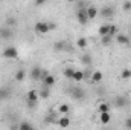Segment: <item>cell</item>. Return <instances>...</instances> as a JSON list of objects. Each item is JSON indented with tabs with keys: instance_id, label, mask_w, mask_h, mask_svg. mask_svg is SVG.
Here are the masks:
<instances>
[{
	"instance_id": "cell-1",
	"label": "cell",
	"mask_w": 131,
	"mask_h": 130,
	"mask_svg": "<svg viewBox=\"0 0 131 130\" xmlns=\"http://www.w3.org/2000/svg\"><path fill=\"white\" fill-rule=\"evenodd\" d=\"M2 55L6 60H17L18 58V51L14 46H8V48H5V51L2 52Z\"/></svg>"
},
{
	"instance_id": "cell-2",
	"label": "cell",
	"mask_w": 131,
	"mask_h": 130,
	"mask_svg": "<svg viewBox=\"0 0 131 130\" xmlns=\"http://www.w3.org/2000/svg\"><path fill=\"white\" fill-rule=\"evenodd\" d=\"M99 14L105 18H110L114 15V6L113 5H107V6H102V9L99 11Z\"/></svg>"
},
{
	"instance_id": "cell-3",
	"label": "cell",
	"mask_w": 131,
	"mask_h": 130,
	"mask_svg": "<svg viewBox=\"0 0 131 130\" xmlns=\"http://www.w3.org/2000/svg\"><path fill=\"white\" fill-rule=\"evenodd\" d=\"M35 32L41 34V35L47 34L49 32V23H46V22H38V23H35Z\"/></svg>"
},
{
	"instance_id": "cell-4",
	"label": "cell",
	"mask_w": 131,
	"mask_h": 130,
	"mask_svg": "<svg viewBox=\"0 0 131 130\" xmlns=\"http://www.w3.org/2000/svg\"><path fill=\"white\" fill-rule=\"evenodd\" d=\"M76 20H78L81 25H85V23L89 22V17H87L85 9H76Z\"/></svg>"
},
{
	"instance_id": "cell-5",
	"label": "cell",
	"mask_w": 131,
	"mask_h": 130,
	"mask_svg": "<svg viewBox=\"0 0 131 130\" xmlns=\"http://www.w3.org/2000/svg\"><path fill=\"white\" fill-rule=\"evenodd\" d=\"M31 78L35 80V81H40V80L43 78V69H41L40 66L32 67V70H31Z\"/></svg>"
},
{
	"instance_id": "cell-6",
	"label": "cell",
	"mask_w": 131,
	"mask_h": 130,
	"mask_svg": "<svg viewBox=\"0 0 131 130\" xmlns=\"http://www.w3.org/2000/svg\"><path fill=\"white\" fill-rule=\"evenodd\" d=\"M113 104H114L116 109H124V107L127 106V97H122V95L116 97L114 98V101H113Z\"/></svg>"
},
{
	"instance_id": "cell-7",
	"label": "cell",
	"mask_w": 131,
	"mask_h": 130,
	"mask_svg": "<svg viewBox=\"0 0 131 130\" xmlns=\"http://www.w3.org/2000/svg\"><path fill=\"white\" fill-rule=\"evenodd\" d=\"M114 38H116V41H117L119 44H124V46H130V43H131L130 37H128V35H125V34H117Z\"/></svg>"
},
{
	"instance_id": "cell-8",
	"label": "cell",
	"mask_w": 131,
	"mask_h": 130,
	"mask_svg": "<svg viewBox=\"0 0 131 130\" xmlns=\"http://www.w3.org/2000/svg\"><path fill=\"white\" fill-rule=\"evenodd\" d=\"M85 12H87V17H89V20H93V18H96V15L99 14L98 8H95L93 5H89V8L85 9Z\"/></svg>"
},
{
	"instance_id": "cell-9",
	"label": "cell",
	"mask_w": 131,
	"mask_h": 130,
	"mask_svg": "<svg viewBox=\"0 0 131 130\" xmlns=\"http://www.w3.org/2000/svg\"><path fill=\"white\" fill-rule=\"evenodd\" d=\"M38 97L41 98V99H47V98L50 97V89L46 87V86H43V87L38 90Z\"/></svg>"
},
{
	"instance_id": "cell-10",
	"label": "cell",
	"mask_w": 131,
	"mask_h": 130,
	"mask_svg": "<svg viewBox=\"0 0 131 130\" xmlns=\"http://www.w3.org/2000/svg\"><path fill=\"white\" fill-rule=\"evenodd\" d=\"M92 83H95V84H98V83H101L102 81V78H104V75H102V72L101 70H95L93 73H92Z\"/></svg>"
},
{
	"instance_id": "cell-11",
	"label": "cell",
	"mask_w": 131,
	"mask_h": 130,
	"mask_svg": "<svg viewBox=\"0 0 131 130\" xmlns=\"http://www.w3.org/2000/svg\"><path fill=\"white\" fill-rule=\"evenodd\" d=\"M26 97H28L26 101H31V103H37V101L40 99V97H38V90H29Z\"/></svg>"
},
{
	"instance_id": "cell-12",
	"label": "cell",
	"mask_w": 131,
	"mask_h": 130,
	"mask_svg": "<svg viewBox=\"0 0 131 130\" xmlns=\"http://www.w3.org/2000/svg\"><path fill=\"white\" fill-rule=\"evenodd\" d=\"M58 126L63 127V129L69 127V126H70V118H69V116H61V118L58 119Z\"/></svg>"
},
{
	"instance_id": "cell-13",
	"label": "cell",
	"mask_w": 131,
	"mask_h": 130,
	"mask_svg": "<svg viewBox=\"0 0 131 130\" xmlns=\"http://www.w3.org/2000/svg\"><path fill=\"white\" fill-rule=\"evenodd\" d=\"M73 81H76V83H81L82 80H84V72L82 70H75V73H73V78H72Z\"/></svg>"
},
{
	"instance_id": "cell-14",
	"label": "cell",
	"mask_w": 131,
	"mask_h": 130,
	"mask_svg": "<svg viewBox=\"0 0 131 130\" xmlns=\"http://www.w3.org/2000/svg\"><path fill=\"white\" fill-rule=\"evenodd\" d=\"M99 121L102 124H108L111 121V115L110 113H99Z\"/></svg>"
},
{
	"instance_id": "cell-15",
	"label": "cell",
	"mask_w": 131,
	"mask_h": 130,
	"mask_svg": "<svg viewBox=\"0 0 131 130\" xmlns=\"http://www.w3.org/2000/svg\"><path fill=\"white\" fill-rule=\"evenodd\" d=\"M72 95L76 98V99H82V98H84V90H82L81 87H76V89L72 90Z\"/></svg>"
},
{
	"instance_id": "cell-16",
	"label": "cell",
	"mask_w": 131,
	"mask_h": 130,
	"mask_svg": "<svg viewBox=\"0 0 131 130\" xmlns=\"http://www.w3.org/2000/svg\"><path fill=\"white\" fill-rule=\"evenodd\" d=\"M108 31H110V25H101L98 29V32L101 37H105V35H108Z\"/></svg>"
},
{
	"instance_id": "cell-17",
	"label": "cell",
	"mask_w": 131,
	"mask_h": 130,
	"mask_svg": "<svg viewBox=\"0 0 131 130\" xmlns=\"http://www.w3.org/2000/svg\"><path fill=\"white\" fill-rule=\"evenodd\" d=\"M76 46H78L79 49H85V48H87V38H85V37H79V38L76 40Z\"/></svg>"
},
{
	"instance_id": "cell-18",
	"label": "cell",
	"mask_w": 131,
	"mask_h": 130,
	"mask_svg": "<svg viewBox=\"0 0 131 130\" xmlns=\"http://www.w3.org/2000/svg\"><path fill=\"white\" fill-rule=\"evenodd\" d=\"M18 130H35V129H34V126L31 124V123H28V121H21L20 126H18Z\"/></svg>"
},
{
	"instance_id": "cell-19",
	"label": "cell",
	"mask_w": 131,
	"mask_h": 130,
	"mask_svg": "<svg viewBox=\"0 0 131 130\" xmlns=\"http://www.w3.org/2000/svg\"><path fill=\"white\" fill-rule=\"evenodd\" d=\"M99 113H110V104H107V103H101L98 107Z\"/></svg>"
},
{
	"instance_id": "cell-20",
	"label": "cell",
	"mask_w": 131,
	"mask_h": 130,
	"mask_svg": "<svg viewBox=\"0 0 131 130\" xmlns=\"http://www.w3.org/2000/svg\"><path fill=\"white\" fill-rule=\"evenodd\" d=\"M58 112H60L63 116H66V115L70 112V106H69V104H61V106L58 107Z\"/></svg>"
},
{
	"instance_id": "cell-21",
	"label": "cell",
	"mask_w": 131,
	"mask_h": 130,
	"mask_svg": "<svg viewBox=\"0 0 131 130\" xmlns=\"http://www.w3.org/2000/svg\"><path fill=\"white\" fill-rule=\"evenodd\" d=\"M25 77H26V72H25L23 69H18V70L15 72V81H23Z\"/></svg>"
},
{
	"instance_id": "cell-22",
	"label": "cell",
	"mask_w": 131,
	"mask_h": 130,
	"mask_svg": "<svg viewBox=\"0 0 131 130\" xmlns=\"http://www.w3.org/2000/svg\"><path fill=\"white\" fill-rule=\"evenodd\" d=\"M66 48H67V43H66V41H58V43L53 44V49L58 51V52H60V51H66Z\"/></svg>"
},
{
	"instance_id": "cell-23",
	"label": "cell",
	"mask_w": 131,
	"mask_h": 130,
	"mask_svg": "<svg viewBox=\"0 0 131 130\" xmlns=\"http://www.w3.org/2000/svg\"><path fill=\"white\" fill-rule=\"evenodd\" d=\"M117 34H119V31H117V26H116V25H110V31H108V37L114 38V37H116Z\"/></svg>"
},
{
	"instance_id": "cell-24",
	"label": "cell",
	"mask_w": 131,
	"mask_h": 130,
	"mask_svg": "<svg viewBox=\"0 0 131 130\" xmlns=\"http://www.w3.org/2000/svg\"><path fill=\"white\" fill-rule=\"evenodd\" d=\"M0 35H2V38H11L12 32L9 31V28H2L0 29Z\"/></svg>"
},
{
	"instance_id": "cell-25",
	"label": "cell",
	"mask_w": 131,
	"mask_h": 130,
	"mask_svg": "<svg viewBox=\"0 0 131 130\" xmlns=\"http://www.w3.org/2000/svg\"><path fill=\"white\" fill-rule=\"evenodd\" d=\"M63 73H64L66 78H70V80H72V78H73V73H75V69H72V67H66Z\"/></svg>"
},
{
	"instance_id": "cell-26",
	"label": "cell",
	"mask_w": 131,
	"mask_h": 130,
	"mask_svg": "<svg viewBox=\"0 0 131 130\" xmlns=\"http://www.w3.org/2000/svg\"><path fill=\"white\" fill-rule=\"evenodd\" d=\"M121 77H122L124 80H128V78H131V69H124V70L121 72Z\"/></svg>"
},
{
	"instance_id": "cell-27",
	"label": "cell",
	"mask_w": 131,
	"mask_h": 130,
	"mask_svg": "<svg viewBox=\"0 0 131 130\" xmlns=\"http://www.w3.org/2000/svg\"><path fill=\"white\" fill-rule=\"evenodd\" d=\"M15 25H17V18L9 17V18L6 20V28H9V26H15Z\"/></svg>"
},
{
	"instance_id": "cell-28",
	"label": "cell",
	"mask_w": 131,
	"mask_h": 130,
	"mask_svg": "<svg viewBox=\"0 0 131 130\" xmlns=\"http://www.w3.org/2000/svg\"><path fill=\"white\" fill-rule=\"evenodd\" d=\"M111 40H113V38H111V37H108V35L101 37V41H102V44H104V46H108V44L111 43Z\"/></svg>"
},
{
	"instance_id": "cell-29",
	"label": "cell",
	"mask_w": 131,
	"mask_h": 130,
	"mask_svg": "<svg viewBox=\"0 0 131 130\" xmlns=\"http://www.w3.org/2000/svg\"><path fill=\"white\" fill-rule=\"evenodd\" d=\"M82 63H84V64H92V57H90L89 54L84 55V57H82Z\"/></svg>"
},
{
	"instance_id": "cell-30",
	"label": "cell",
	"mask_w": 131,
	"mask_h": 130,
	"mask_svg": "<svg viewBox=\"0 0 131 130\" xmlns=\"http://www.w3.org/2000/svg\"><path fill=\"white\" fill-rule=\"evenodd\" d=\"M122 9L127 11V12L131 11V2H124V3H122Z\"/></svg>"
},
{
	"instance_id": "cell-31",
	"label": "cell",
	"mask_w": 131,
	"mask_h": 130,
	"mask_svg": "<svg viewBox=\"0 0 131 130\" xmlns=\"http://www.w3.org/2000/svg\"><path fill=\"white\" fill-rule=\"evenodd\" d=\"M125 129L131 130V116H130V118H127V119H125Z\"/></svg>"
},
{
	"instance_id": "cell-32",
	"label": "cell",
	"mask_w": 131,
	"mask_h": 130,
	"mask_svg": "<svg viewBox=\"0 0 131 130\" xmlns=\"http://www.w3.org/2000/svg\"><path fill=\"white\" fill-rule=\"evenodd\" d=\"M53 29H57V25L55 23H49V31H53Z\"/></svg>"
},
{
	"instance_id": "cell-33",
	"label": "cell",
	"mask_w": 131,
	"mask_h": 130,
	"mask_svg": "<svg viewBox=\"0 0 131 130\" xmlns=\"http://www.w3.org/2000/svg\"><path fill=\"white\" fill-rule=\"evenodd\" d=\"M26 104H28V107H35L37 106V103H31V101H26Z\"/></svg>"
},
{
	"instance_id": "cell-34",
	"label": "cell",
	"mask_w": 131,
	"mask_h": 130,
	"mask_svg": "<svg viewBox=\"0 0 131 130\" xmlns=\"http://www.w3.org/2000/svg\"><path fill=\"white\" fill-rule=\"evenodd\" d=\"M35 5H37V6H41V5H44V2H43V0H41V2H37V3H35Z\"/></svg>"
},
{
	"instance_id": "cell-35",
	"label": "cell",
	"mask_w": 131,
	"mask_h": 130,
	"mask_svg": "<svg viewBox=\"0 0 131 130\" xmlns=\"http://www.w3.org/2000/svg\"><path fill=\"white\" fill-rule=\"evenodd\" d=\"M130 103H131V98H130Z\"/></svg>"
}]
</instances>
